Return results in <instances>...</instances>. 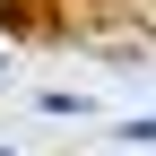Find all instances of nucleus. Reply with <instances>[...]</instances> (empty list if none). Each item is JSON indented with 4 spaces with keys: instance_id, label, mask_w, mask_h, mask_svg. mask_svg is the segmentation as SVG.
<instances>
[{
    "instance_id": "f257e3e1",
    "label": "nucleus",
    "mask_w": 156,
    "mask_h": 156,
    "mask_svg": "<svg viewBox=\"0 0 156 156\" xmlns=\"http://www.w3.org/2000/svg\"><path fill=\"white\" fill-rule=\"evenodd\" d=\"M69 17H61V0H0V35H17V44H52Z\"/></svg>"
},
{
    "instance_id": "f03ea898",
    "label": "nucleus",
    "mask_w": 156,
    "mask_h": 156,
    "mask_svg": "<svg viewBox=\"0 0 156 156\" xmlns=\"http://www.w3.org/2000/svg\"><path fill=\"white\" fill-rule=\"evenodd\" d=\"M95 9H113V0H95Z\"/></svg>"
}]
</instances>
